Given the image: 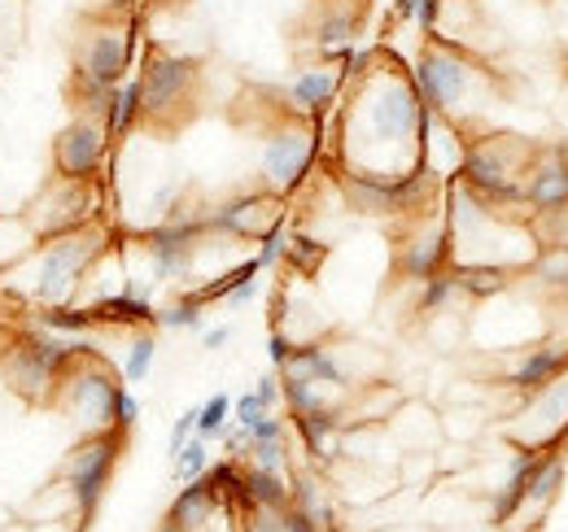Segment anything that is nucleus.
<instances>
[{
	"mask_svg": "<svg viewBox=\"0 0 568 532\" xmlns=\"http://www.w3.org/2000/svg\"><path fill=\"white\" fill-rule=\"evenodd\" d=\"M416 9H420V0H394V18L398 22H416Z\"/></svg>",
	"mask_w": 568,
	"mask_h": 532,
	"instance_id": "nucleus-47",
	"label": "nucleus"
},
{
	"mask_svg": "<svg viewBox=\"0 0 568 532\" xmlns=\"http://www.w3.org/2000/svg\"><path fill=\"white\" fill-rule=\"evenodd\" d=\"M455 297H459V284H455V275H450V266H446V270H437V275H428L425 279L420 310H425V315H437V310H446Z\"/></svg>",
	"mask_w": 568,
	"mask_h": 532,
	"instance_id": "nucleus-30",
	"label": "nucleus"
},
{
	"mask_svg": "<svg viewBox=\"0 0 568 532\" xmlns=\"http://www.w3.org/2000/svg\"><path fill=\"white\" fill-rule=\"evenodd\" d=\"M293 428H297V437L306 441L311 459H320V463H333V459H337V441L346 437V419H342V410L320 406V410L293 415Z\"/></svg>",
	"mask_w": 568,
	"mask_h": 532,
	"instance_id": "nucleus-18",
	"label": "nucleus"
},
{
	"mask_svg": "<svg viewBox=\"0 0 568 532\" xmlns=\"http://www.w3.org/2000/svg\"><path fill=\"white\" fill-rule=\"evenodd\" d=\"M560 484H565V454H560V446H551L547 454L534 459V475H529V493H525V502L547 507V502H556Z\"/></svg>",
	"mask_w": 568,
	"mask_h": 532,
	"instance_id": "nucleus-26",
	"label": "nucleus"
},
{
	"mask_svg": "<svg viewBox=\"0 0 568 532\" xmlns=\"http://www.w3.org/2000/svg\"><path fill=\"white\" fill-rule=\"evenodd\" d=\"M119 450H123V432L119 428H105V432H92L83 446H74L71 459H67V484H71V502L79 515H92L105 484H110V471L119 463Z\"/></svg>",
	"mask_w": 568,
	"mask_h": 532,
	"instance_id": "nucleus-7",
	"label": "nucleus"
},
{
	"mask_svg": "<svg viewBox=\"0 0 568 532\" xmlns=\"http://www.w3.org/2000/svg\"><path fill=\"white\" fill-rule=\"evenodd\" d=\"M92 209H97L92 180H62L58 175V184L44 188L40 201L27 209V223L36 227L40 241H49V236H62V232H74V227H88Z\"/></svg>",
	"mask_w": 568,
	"mask_h": 532,
	"instance_id": "nucleus-9",
	"label": "nucleus"
},
{
	"mask_svg": "<svg viewBox=\"0 0 568 532\" xmlns=\"http://www.w3.org/2000/svg\"><path fill=\"white\" fill-rule=\"evenodd\" d=\"M412 79H416V88H420V96H425V105L433 114L455 119L473 101V92L481 83V66L464 44L428 35L420 58L412 62Z\"/></svg>",
	"mask_w": 568,
	"mask_h": 532,
	"instance_id": "nucleus-4",
	"label": "nucleus"
},
{
	"mask_svg": "<svg viewBox=\"0 0 568 532\" xmlns=\"http://www.w3.org/2000/svg\"><path fill=\"white\" fill-rule=\"evenodd\" d=\"M153 324L158 328H171V332H206V319H202V306L184 293L175 306H166V310H158L153 315Z\"/></svg>",
	"mask_w": 568,
	"mask_h": 532,
	"instance_id": "nucleus-29",
	"label": "nucleus"
},
{
	"mask_svg": "<svg viewBox=\"0 0 568 532\" xmlns=\"http://www.w3.org/2000/svg\"><path fill=\"white\" fill-rule=\"evenodd\" d=\"M144 119V101H141V79H123L101 114V127L110 140H123V135L136 132V123Z\"/></svg>",
	"mask_w": 568,
	"mask_h": 532,
	"instance_id": "nucleus-22",
	"label": "nucleus"
},
{
	"mask_svg": "<svg viewBox=\"0 0 568 532\" xmlns=\"http://www.w3.org/2000/svg\"><path fill=\"white\" fill-rule=\"evenodd\" d=\"M136 419H141V401H136V393L128 385H119V393H114V428L119 432H132Z\"/></svg>",
	"mask_w": 568,
	"mask_h": 532,
	"instance_id": "nucleus-36",
	"label": "nucleus"
},
{
	"mask_svg": "<svg viewBox=\"0 0 568 532\" xmlns=\"http://www.w3.org/2000/svg\"><path fill=\"white\" fill-rule=\"evenodd\" d=\"M288 354H293V340H288L284 328H276V332L267 336V358H272L276 367H284V362H288Z\"/></svg>",
	"mask_w": 568,
	"mask_h": 532,
	"instance_id": "nucleus-42",
	"label": "nucleus"
},
{
	"mask_svg": "<svg viewBox=\"0 0 568 532\" xmlns=\"http://www.w3.org/2000/svg\"><path fill=\"white\" fill-rule=\"evenodd\" d=\"M428 105L412 79L394 58L376 49V62L355 79L346 105V171L372 175H407L420 166Z\"/></svg>",
	"mask_w": 568,
	"mask_h": 532,
	"instance_id": "nucleus-1",
	"label": "nucleus"
},
{
	"mask_svg": "<svg viewBox=\"0 0 568 532\" xmlns=\"http://www.w3.org/2000/svg\"><path fill=\"white\" fill-rule=\"evenodd\" d=\"M525 205H534V209H542V214H556V209H565L568 205V162L560 149H556L542 166L529 171Z\"/></svg>",
	"mask_w": 568,
	"mask_h": 532,
	"instance_id": "nucleus-19",
	"label": "nucleus"
},
{
	"mask_svg": "<svg viewBox=\"0 0 568 532\" xmlns=\"http://www.w3.org/2000/svg\"><path fill=\"white\" fill-rule=\"evenodd\" d=\"M320 532H342V529H333V524H328V529H320Z\"/></svg>",
	"mask_w": 568,
	"mask_h": 532,
	"instance_id": "nucleus-50",
	"label": "nucleus"
},
{
	"mask_svg": "<svg viewBox=\"0 0 568 532\" xmlns=\"http://www.w3.org/2000/svg\"><path fill=\"white\" fill-rule=\"evenodd\" d=\"M568 367V345L565 349H556V345H542V349H529L516 367H511V376H507V385L516 389V393H525V398H534V393H542L551 380H560Z\"/></svg>",
	"mask_w": 568,
	"mask_h": 532,
	"instance_id": "nucleus-17",
	"label": "nucleus"
},
{
	"mask_svg": "<svg viewBox=\"0 0 568 532\" xmlns=\"http://www.w3.org/2000/svg\"><path fill=\"white\" fill-rule=\"evenodd\" d=\"M136 4H141V0H105V13H114V18H132Z\"/></svg>",
	"mask_w": 568,
	"mask_h": 532,
	"instance_id": "nucleus-48",
	"label": "nucleus"
},
{
	"mask_svg": "<svg viewBox=\"0 0 568 532\" xmlns=\"http://www.w3.org/2000/svg\"><path fill=\"white\" fill-rule=\"evenodd\" d=\"M197 74H202V70H197L193 58L171 53V49H153V53L144 58L141 74H136V79H141L144 119H166V114H175V110L189 101Z\"/></svg>",
	"mask_w": 568,
	"mask_h": 532,
	"instance_id": "nucleus-8",
	"label": "nucleus"
},
{
	"mask_svg": "<svg viewBox=\"0 0 568 532\" xmlns=\"http://www.w3.org/2000/svg\"><path fill=\"white\" fill-rule=\"evenodd\" d=\"M346 88V79H342V70L333 66H306L297 70L293 79H288V105L297 110V114H306V119H320L333 101H337V92Z\"/></svg>",
	"mask_w": 568,
	"mask_h": 532,
	"instance_id": "nucleus-16",
	"label": "nucleus"
},
{
	"mask_svg": "<svg viewBox=\"0 0 568 532\" xmlns=\"http://www.w3.org/2000/svg\"><path fill=\"white\" fill-rule=\"evenodd\" d=\"M132 58H136V18L101 13L79 40V58H74V88L83 101V119L105 114L114 88L132 70Z\"/></svg>",
	"mask_w": 568,
	"mask_h": 532,
	"instance_id": "nucleus-3",
	"label": "nucleus"
},
{
	"mask_svg": "<svg viewBox=\"0 0 568 532\" xmlns=\"http://www.w3.org/2000/svg\"><path fill=\"white\" fill-rule=\"evenodd\" d=\"M245 507H293L288 484L281 480V471L245 467Z\"/></svg>",
	"mask_w": 568,
	"mask_h": 532,
	"instance_id": "nucleus-27",
	"label": "nucleus"
},
{
	"mask_svg": "<svg viewBox=\"0 0 568 532\" xmlns=\"http://www.w3.org/2000/svg\"><path fill=\"white\" fill-rule=\"evenodd\" d=\"M250 441H284V419H276L272 410L250 428Z\"/></svg>",
	"mask_w": 568,
	"mask_h": 532,
	"instance_id": "nucleus-40",
	"label": "nucleus"
},
{
	"mask_svg": "<svg viewBox=\"0 0 568 532\" xmlns=\"http://www.w3.org/2000/svg\"><path fill=\"white\" fill-rule=\"evenodd\" d=\"M36 324H40V328H49V332L83 336V332H92V328H97V315H92V306H40Z\"/></svg>",
	"mask_w": 568,
	"mask_h": 532,
	"instance_id": "nucleus-28",
	"label": "nucleus"
},
{
	"mask_svg": "<svg viewBox=\"0 0 568 532\" xmlns=\"http://www.w3.org/2000/svg\"><path fill=\"white\" fill-rule=\"evenodd\" d=\"M315 49L333 62L342 49H351L358 35V9L351 0H328L324 9H320V22H315Z\"/></svg>",
	"mask_w": 568,
	"mask_h": 532,
	"instance_id": "nucleus-20",
	"label": "nucleus"
},
{
	"mask_svg": "<svg viewBox=\"0 0 568 532\" xmlns=\"http://www.w3.org/2000/svg\"><path fill=\"white\" fill-rule=\"evenodd\" d=\"M324 254H328V249H324L320 241H311V236L293 232V236H288V249H284V263H293L297 270H306V275H311L315 266L324 263Z\"/></svg>",
	"mask_w": 568,
	"mask_h": 532,
	"instance_id": "nucleus-34",
	"label": "nucleus"
},
{
	"mask_svg": "<svg viewBox=\"0 0 568 532\" xmlns=\"http://www.w3.org/2000/svg\"><path fill=\"white\" fill-rule=\"evenodd\" d=\"M342 193L358 214H416L437 193V175L416 166L407 175H372V171H342Z\"/></svg>",
	"mask_w": 568,
	"mask_h": 532,
	"instance_id": "nucleus-5",
	"label": "nucleus"
},
{
	"mask_svg": "<svg viewBox=\"0 0 568 532\" xmlns=\"http://www.w3.org/2000/svg\"><path fill=\"white\" fill-rule=\"evenodd\" d=\"M254 293H258V279H241L223 301H227V306H250V301H254Z\"/></svg>",
	"mask_w": 568,
	"mask_h": 532,
	"instance_id": "nucleus-44",
	"label": "nucleus"
},
{
	"mask_svg": "<svg viewBox=\"0 0 568 532\" xmlns=\"http://www.w3.org/2000/svg\"><path fill=\"white\" fill-rule=\"evenodd\" d=\"M437 22H442V0H420V9H416V27H420L425 35H437Z\"/></svg>",
	"mask_w": 568,
	"mask_h": 532,
	"instance_id": "nucleus-41",
	"label": "nucleus"
},
{
	"mask_svg": "<svg viewBox=\"0 0 568 532\" xmlns=\"http://www.w3.org/2000/svg\"><path fill=\"white\" fill-rule=\"evenodd\" d=\"M446 266H450V232H446V223L425 227V232H412L407 245H403V254H398V270L407 279H420V284H425L428 275L446 270Z\"/></svg>",
	"mask_w": 568,
	"mask_h": 532,
	"instance_id": "nucleus-14",
	"label": "nucleus"
},
{
	"mask_svg": "<svg viewBox=\"0 0 568 532\" xmlns=\"http://www.w3.org/2000/svg\"><path fill=\"white\" fill-rule=\"evenodd\" d=\"M13 13H18V0H0V31H4L9 44H18V27H9ZM0 49H4V44H0Z\"/></svg>",
	"mask_w": 568,
	"mask_h": 532,
	"instance_id": "nucleus-45",
	"label": "nucleus"
},
{
	"mask_svg": "<svg viewBox=\"0 0 568 532\" xmlns=\"http://www.w3.org/2000/svg\"><path fill=\"white\" fill-rule=\"evenodd\" d=\"M92 315H97V324H153L158 310L141 293L119 288V293H105L101 301H92Z\"/></svg>",
	"mask_w": 568,
	"mask_h": 532,
	"instance_id": "nucleus-23",
	"label": "nucleus"
},
{
	"mask_svg": "<svg viewBox=\"0 0 568 532\" xmlns=\"http://www.w3.org/2000/svg\"><path fill=\"white\" fill-rule=\"evenodd\" d=\"M219 502H223V498H219V489H214L211 475H197V480H189V484L180 489V498L171 502V524L197 532L214 511H219Z\"/></svg>",
	"mask_w": 568,
	"mask_h": 532,
	"instance_id": "nucleus-21",
	"label": "nucleus"
},
{
	"mask_svg": "<svg viewBox=\"0 0 568 532\" xmlns=\"http://www.w3.org/2000/svg\"><path fill=\"white\" fill-rule=\"evenodd\" d=\"M254 393H258V401H263V410H276V401L284 398V389H281V380H276V376H263Z\"/></svg>",
	"mask_w": 568,
	"mask_h": 532,
	"instance_id": "nucleus-43",
	"label": "nucleus"
},
{
	"mask_svg": "<svg viewBox=\"0 0 568 532\" xmlns=\"http://www.w3.org/2000/svg\"><path fill=\"white\" fill-rule=\"evenodd\" d=\"M153 358H158V340L153 336H136L132 349H128V358H123V380L128 385H141L144 376L153 371Z\"/></svg>",
	"mask_w": 568,
	"mask_h": 532,
	"instance_id": "nucleus-31",
	"label": "nucleus"
},
{
	"mask_svg": "<svg viewBox=\"0 0 568 532\" xmlns=\"http://www.w3.org/2000/svg\"><path fill=\"white\" fill-rule=\"evenodd\" d=\"M284 380H306V385H328V389H342V385H351V376H346V367H342V358H337V349H328V345H293V354H288V362L281 367Z\"/></svg>",
	"mask_w": 568,
	"mask_h": 532,
	"instance_id": "nucleus-15",
	"label": "nucleus"
},
{
	"mask_svg": "<svg viewBox=\"0 0 568 532\" xmlns=\"http://www.w3.org/2000/svg\"><path fill=\"white\" fill-rule=\"evenodd\" d=\"M450 275L459 284V293H468V297H495L511 284L503 263H450Z\"/></svg>",
	"mask_w": 568,
	"mask_h": 532,
	"instance_id": "nucleus-25",
	"label": "nucleus"
},
{
	"mask_svg": "<svg viewBox=\"0 0 568 532\" xmlns=\"http://www.w3.org/2000/svg\"><path fill=\"white\" fill-rule=\"evenodd\" d=\"M227 340H232V328L219 324V328H206V332H202V349H223Z\"/></svg>",
	"mask_w": 568,
	"mask_h": 532,
	"instance_id": "nucleus-46",
	"label": "nucleus"
},
{
	"mask_svg": "<svg viewBox=\"0 0 568 532\" xmlns=\"http://www.w3.org/2000/svg\"><path fill=\"white\" fill-rule=\"evenodd\" d=\"M193 437H197V406H193V410H184V415H180V419L171 423V441H166L171 459H175V454H180V450H184V446H189Z\"/></svg>",
	"mask_w": 568,
	"mask_h": 532,
	"instance_id": "nucleus-37",
	"label": "nucleus"
},
{
	"mask_svg": "<svg viewBox=\"0 0 568 532\" xmlns=\"http://www.w3.org/2000/svg\"><path fill=\"white\" fill-rule=\"evenodd\" d=\"M158 532H189V529H180V524H162Z\"/></svg>",
	"mask_w": 568,
	"mask_h": 532,
	"instance_id": "nucleus-49",
	"label": "nucleus"
},
{
	"mask_svg": "<svg viewBox=\"0 0 568 532\" xmlns=\"http://www.w3.org/2000/svg\"><path fill=\"white\" fill-rule=\"evenodd\" d=\"M105 149H110V135L97 119H74L53 140V166L62 180H97V171L105 166Z\"/></svg>",
	"mask_w": 568,
	"mask_h": 532,
	"instance_id": "nucleus-11",
	"label": "nucleus"
},
{
	"mask_svg": "<svg viewBox=\"0 0 568 532\" xmlns=\"http://www.w3.org/2000/svg\"><path fill=\"white\" fill-rule=\"evenodd\" d=\"M232 415H236V428H245V432H250V428H254V423H258V419H263L267 410H263L258 393L250 389V393H241V398L232 401Z\"/></svg>",
	"mask_w": 568,
	"mask_h": 532,
	"instance_id": "nucleus-39",
	"label": "nucleus"
},
{
	"mask_svg": "<svg viewBox=\"0 0 568 532\" xmlns=\"http://www.w3.org/2000/svg\"><path fill=\"white\" fill-rule=\"evenodd\" d=\"M36 245H40V236H36V227L27 218L0 214V275H9L18 263H27L36 254Z\"/></svg>",
	"mask_w": 568,
	"mask_h": 532,
	"instance_id": "nucleus-24",
	"label": "nucleus"
},
{
	"mask_svg": "<svg viewBox=\"0 0 568 532\" xmlns=\"http://www.w3.org/2000/svg\"><path fill=\"white\" fill-rule=\"evenodd\" d=\"M58 380H62V371L49 367L27 340H13V345L4 349V385H9L13 393L40 401V398H49V389H53Z\"/></svg>",
	"mask_w": 568,
	"mask_h": 532,
	"instance_id": "nucleus-13",
	"label": "nucleus"
},
{
	"mask_svg": "<svg viewBox=\"0 0 568 532\" xmlns=\"http://www.w3.org/2000/svg\"><path fill=\"white\" fill-rule=\"evenodd\" d=\"M211 471V446L202 441V437H193L180 454H175V475L189 484V480H197V475H206Z\"/></svg>",
	"mask_w": 568,
	"mask_h": 532,
	"instance_id": "nucleus-33",
	"label": "nucleus"
},
{
	"mask_svg": "<svg viewBox=\"0 0 568 532\" xmlns=\"http://www.w3.org/2000/svg\"><path fill=\"white\" fill-rule=\"evenodd\" d=\"M245 454H254V467L263 471H284V441H250Z\"/></svg>",
	"mask_w": 568,
	"mask_h": 532,
	"instance_id": "nucleus-38",
	"label": "nucleus"
},
{
	"mask_svg": "<svg viewBox=\"0 0 568 532\" xmlns=\"http://www.w3.org/2000/svg\"><path fill=\"white\" fill-rule=\"evenodd\" d=\"M315 149H320L315 132H302V127H281V132L267 135V144H263V180H267V188L281 193V197L293 193L306 180V171L315 162Z\"/></svg>",
	"mask_w": 568,
	"mask_h": 532,
	"instance_id": "nucleus-10",
	"label": "nucleus"
},
{
	"mask_svg": "<svg viewBox=\"0 0 568 532\" xmlns=\"http://www.w3.org/2000/svg\"><path fill=\"white\" fill-rule=\"evenodd\" d=\"M281 223V209L272 197H236L219 209H206V227L223 232V236H263L267 227Z\"/></svg>",
	"mask_w": 568,
	"mask_h": 532,
	"instance_id": "nucleus-12",
	"label": "nucleus"
},
{
	"mask_svg": "<svg viewBox=\"0 0 568 532\" xmlns=\"http://www.w3.org/2000/svg\"><path fill=\"white\" fill-rule=\"evenodd\" d=\"M284 249H288V227H284V218L276 227H267L263 236H258V254H254V263L258 270H272V266L284 263Z\"/></svg>",
	"mask_w": 568,
	"mask_h": 532,
	"instance_id": "nucleus-35",
	"label": "nucleus"
},
{
	"mask_svg": "<svg viewBox=\"0 0 568 532\" xmlns=\"http://www.w3.org/2000/svg\"><path fill=\"white\" fill-rule=\"evenodd\" d=\"M227 415H232V398H227V393H214L206 406H197V437H202V441H214V437H223V428H227Z\"/></svg>",
	"mask_w": 568,
	"mask_h": 532,
	"instance_id": "nucleus-32",
	"label": "nucleus"
},
{
	"mask_svg": "<svg viewBox=\"0 0 568 532\" xmlns=\"http://www.w3.org/2000/svg\"><path fill=\"white\" fill-rule=\"evenodd\" d=\"M83 358V354H79ZM62 371V410L71 415L79 428L88 432H105L114 428V393H119V380L101 367V362H79Z\"/></svg>",
	"mask_w": 568,
	"mask_h": 532,
	"instance_id": "nucleus-6",
	"label": "nucleus"
},
{
	"mask_svg": "<svg viewBox=\"0 0 568 532\" xmlns=\"http://www.w3.org/2000/svg\"><path fill=\"white\" fill-rule=\"evenodd\" d=\"M101 254H105V232L88 223V227L40 241L27 263H18L0 279H9V293H22L36 306H71L79 279L97 266Z\"/></svg>",
	"mask_w": 568,
	"mask_h": 532,
	"instance_id": "nucleus-2",
	"label": "nucleus"
}]
</instances>
